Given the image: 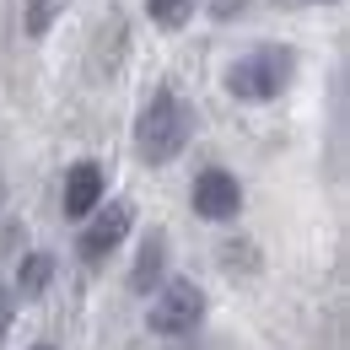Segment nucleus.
Returning a JSON list of instances; mask_svg holds the SVG:
<instances>
[{
    "label": "nucleus",
    "mask_w": 350,
    "mask_h": 350,
    "mask_svg": "<svg viewBox=\"0 0 350 350\" xmlns=\"http://www.w3.org/2000/svg\"><path fill=\"white\" fill-rule=\"evenodd\" d=\"M200 318H205V291H200L194 280H162L157 297H151V312H146L151 334H162V340L194 334Z\"/></svg>",
    "instance_id": "nucleus-3"
},
{
    "label": "nucleus",
    "mask_w": 350,
    "mask_h": 350,
    "mask_svg": "<svg viewBox=\"0 0 350 350\" xmlns=\"http://www.w3.org/2000/svg\"><path fill=\"white\" fill-rule=\"evenodd\" d=\"M103 194H108V183H103V167L97 162H70L65 167V216L70 221H87L97 205H103Z\"/></svg>",
    "instance_id": "nucleus-6"
},
{
    "label": "nucleus",
    "mask_w": 350,
    "mask_h": 350,
    "mask_svg": "<svg viewBox=\"0 0 350 350\" xmlns=\"http://www.w3.org/2000/svg\"><path fill=\"white\" fill-rule=\"evenodd\" d=\"M189 135H194V108L167 87L151 92V103H146L140 119H135V151H140L151 167H162V162H173L178 151L189 146Z\"/></svg>",
    "instance_id": "nucleus-1"
},
{
    "label": "nucleus",
    "mask_w": 350,
    "mask_h": 350,
    "mask_svg": "<svg viewBox=\"0 0 350 350\" xmlns=\"http://www.w3.org/2000/svg\"><path fill=\"white\" fill-rule=\"evenodd\" d=\"M38 350H54V345H38Z\"/></svg>",
    "instance_id": "nucleus-12"
},
{
    "label": "nucleus",
    "mask_w": 350,
    "mask_h": 350,
    "mask_svg": "<svg viewBox=\"0 0 350 350\" xmlns=\"http://www.w3.org/2000/svg\"><path fill=\"white\" fill-rule=\"evenodd\" d=\"M291 81H297V54L280 49V44L254 49V54H243V59L226 70V92L243 97V103H275Z\"/></svg>",
    "instance_id": "nucleus-2"
},
{
    "label": "nucleus",
    "mask_w": 350,
    "mask_h": 350,
    "mask_svg": "<svg viewBox=\"0 0 350 350\" xmlns=\"http://www.w3.org/2000/svg\"><path fill=\"white\" fill-rule=\"evenodd\" d=\"M189 200H194V216L200 221H232L243 211V183L226 173V167H205V173L194 178Z\"/></svg>",
    "instance_id": "nucleus-5"
},
{
    "label": "nucleus",
    "mask_w": 350,
    "mask_h": 350,
    "mask_svg": "<svg viewBox=\"0 0 350 350\" xmlns=\"http://www.w3.org/2000/svg\"><path fill=\"white\" fill-rule=\"evenodd\" d=\"M237 11H248V0H211V16L216 22H232Z\"/></svg>",
    "instance_id": "nucleus-11"
},
{
    "label": "nucleus",
    "mask_w": 350,
    "mask_h": 350,
    "mask_svg": "<svg viewBox=\"0 0 350 350\" xmlns=\"http://www.w3.org/2000/svg\"><path fill=\"white\" fill-rule=\"evenodd\" d=\"M49 280H54V254H27V259L16 264V286H11V291H16L22 302H38L49 291Z\"/></svg>",
    "instance_id": "nucleus-8"
},
{
    "label": "nucleus",
    "mask_w": 350,
    "mask_h": 350,
    "mask_svg": "<svg viewBox=\"0 0 350 350\" xmlns=\"http://www.w3.org/2000/svg\"><path fill=\"white\" fill-rule=\"evenodd\" d=\"M162 280H167V232H146V243L135 254V269H130V286L140 297H151Z\"/></svg>",
    "instance_id": "nucleus-7"
},
{
    "label": "nucleus",
    "mask_w": 350,
    "mask_h": 350,
    "mask_svg": "<svg viewBox=\"0 0 350 350\" xmlns=\"http://www.w3.org/2000/svg\"><path fill=\"white\" fill-rule=\"evenodd\" d=\"M189 11H194V0H146V16H151L157 27H167V33L183 27V16H189Z\"/></svg>",
    "instance_id": "nucleus-9"
},
{
    "label": "nucleus",
    "mask_w": 350,
    "mask_h": 350,
    "mask_svg": "<svg viewBox=\"0 0 350 350\" xmlns=\"http://www.w3.org/2000/svg\"><path fill=\"white\" fill-rule=\"evenodd\" d=\"M130 226H135V205H130V200H108V205H97L92 221H87V232H81V259L103 264L124 237H130Z\"/></svg>",
    "instance_id": "nucleus-4"
},
{
    "label": "nucleus",
    "mask_w": 350,
    "mask_h": 350,
    "mask_svg": "<svg viewBox=\"0 0 350 350\" xmlns=\"http://www.w3.org/2000/svg\"><path fill=\"white\" fill-rule=\"evenodd\" d=\"M11 318H16V291L0 286V345H5V334H11Z\"/></svg>",
    "instance_id": "nucleus-10"
}]
</instances>
